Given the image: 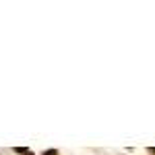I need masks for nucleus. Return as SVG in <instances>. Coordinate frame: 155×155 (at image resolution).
Wrapping results in <instances>:
<instances>
[{
  "instance_id": "1",
  "label": "nucleus",
  "mask_w": 155,
  "mask_h": 155,
  "mask_svg": "<svg viewBox=\"0 0 155 155\" xmlns=\"http://www.w3.org/2000/svg\"><path fill=\"white\" fill-rule=\"evenodd\" d=\"M12 151H15V153H19V155H29V153H31V151H29V149H25V147H15Z\"/></svg>"
},
{
  "instance_id": "2",
  "label": "nucleus",
  "mask_w": 155,
  "mask_h": 155,
  "mask_svg": "<svg viewBox=\"0 0 155 155\" xmlns=\"http://www.w3.org/2000/svg\"><path fill=\"white\" fill-rule=\"evenodd\" d=\"M44 155H58L56 149H48V151H44Z\"/></svg>"
},
{
  "instance_id": "3",
  "label": "nucleus",
  "mask_w": 155,
  "mask_h": 155,
  "mask_svg": "<svg viewBox=\"0 0 155 155\" xmlns=\"http://www.w3.org/2000/svg\"><path fill=\"white\" fill-rule=\"evenodd\" d=\"M147 151H149V153H151V155H155V147H149Z\"/></svg>"
}]
</instances>
